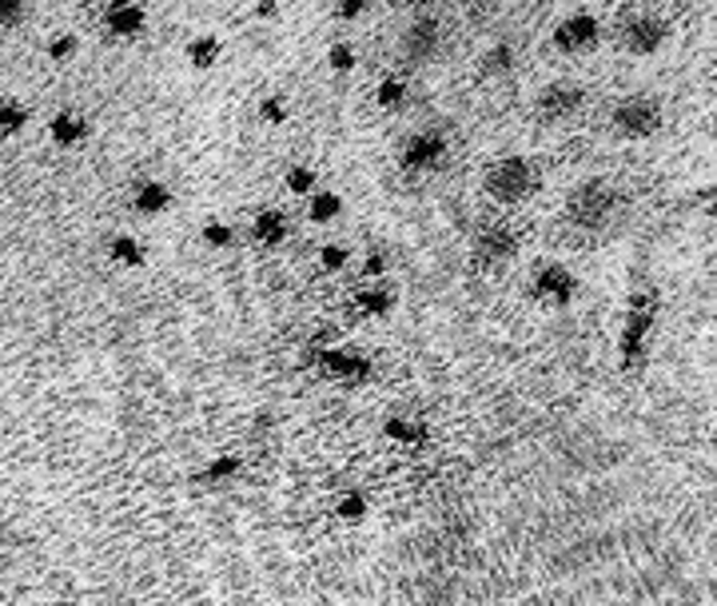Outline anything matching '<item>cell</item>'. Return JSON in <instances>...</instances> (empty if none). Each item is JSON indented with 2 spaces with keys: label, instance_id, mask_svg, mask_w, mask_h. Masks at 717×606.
I'll return each instance as SVG.
<instances>
[{
  "label": "cell",
  "instance_id": "cell-1",
  "mask_svg": "<svg viewBox=\"0 0 717 606\" xmlns=\"http://www.w3.org/2000/svg\"><path fill=\"white\" fill-rule=\"evenodd\" d=\"M482 188L495 204H526L539 192V167L526 156H499L487 167Z\"/></svg>",
  "mask_w": 717,
  "mask_h": 606
},
{
  "label": "cell",
  "instance_id": "cell-2",
  "mask_svg": "<svg viewBox=\"0 0 717 606\" xmlns=\"http://www.w3.org/2000/svg\"><path fill=\"white\" fill-rule=\"evenodd\" d=\"M613 212H618V188H613L610 180H583L566 196V220L574 228H586V231L606 228L613 220Z\"/></svg>",
  "mask_w": 717,
  "mask_h": 606
},
{
  "label": "cell",
  "instance_id": "cell-3",
  "mask_svg": "<svg viewBox=\"0 0 717 606\" xmlns=\"http://www.w3.org/2000/svg\"><path fill=\"white\" fill-rule=\"evenodd\" d=\"M662 100L650 93H630L622 96L610 112V128L622 140H650L662 128Z\"/></svg>",
  "mask_w": 717,
  "mask_h": 606
},
{
  "label": "cell",
  "instance_id": "cell-4",
  "mask_svg": "<svg viewBox=\"0 0 717 606\" xmlns=\"http://www.w3.org/2000/svg\"><path fill=\"white\" fill-rule=\"evenodd\" d=\"M450 156V137L443 128H423L415 137H406L403 152H399V167H403L406 176H426V172H435L443 167Z\"/></svg>",
  "mask_w": 717,
  "mask_h": 606
},
{
  "label": "cell",
  "instance_id": "cell-5",
  "mask_svg": "<svg viewBox=\"0 0 717 606\" xmlns=\"http://www.w3.org/2000/svg\"><path fill=\"white\" fill-rule=\"evenodd\" d=\"M665 36H670V24H665L658 12L634 9L618 21V41H622L626 53H634V56H654L665 44Z\"/></svg>",
  "mask_w": 717,
  "mask_h": 606
},
{
  "label": "cell",
  "instance_id": "cell-6",
  "mask_svg": "<svg viewBox=\"0 0 717 606\" xmlns=\"http://www.w3.org/2000/svg\"><path fill=\"white\" fill-rule=\"evenodd\" d=\"M583 105H586V88L574 80H554L534 96V112H539V120H546V125L571 120V116L583 112Z\"/></svg>",
  "mask_w": 717,
  "mask_h": 606
},
{
  "label": "cell",
  "instance_id": "cell-7",
  "mask_svg": "<svg viewBox=\"0 0 717 606\" xmlns=\"http://www.w3.org/2000/svg\"><path fill=\"white\" fill-rule=\"evenodd\" d=\"M438 41H443V29H438L435 17H419L403 29L399 36V61L403 68H423L431 64V56L438 53Z\"/></svg>",
  "mask_w": 717,
  "mask_h": 606
},
{
  "label": "cell",
  "instance_id": "cell-8",
  "mask_svg": "<svg viewBox=\"0 0 717 606\" xmlns=\"http://www.w3.org/2000/svg\"><path fill=\"white\" fill-rule=\"evenodd\" d=\"M598 41H602V24H598V17H590V12H574V17H566V21L554 29V48L566 56L594 53Z\"/></svg>",
  "mask_w": 717,
  "mask_h": 606
},
{
  "label": "cell",
  "instance_id": "cell-9",
  "mask_svg": "<svg viewBox=\"0 0 717 606\" xmlns=\"http://www.w3.org/2000/svg\"><path fill=\"white\" fill-rule=\"evenodd\" d=\"M519 251V231L507 220H482L475 231V256L482 263H502Z\"/></svg>",
  "mask_w": 717,
  "mask_h": 606
},
{
  "label": "cell",
  "instance_id": "cell-10",
  "mask_svg": "<svg viewBox=\"0 0 717 606\" xmlns=\"http://www.w3.org/2000/svg\"><path fill=\"white\" fill-rule=\"evenodd\" d=\"M574 288H578V280H574L562 263H551V268H542V272L534 275V295L546 303H571Z\"/></svg>",
  "mask_w": 717,
  "mask_h": 606
},
{
  "label": "cell",
  "instance_id": "cell-11",
  "mask_svg": "<svg viewBox=\"0 0 717 606\" xmlns=\"http://www.w3.org/2000/svg\"><path fill=\"white\" fill-rule=\"evenodd\" d=\"M48 137L61 148H73L88 137V120H84L80 112H56L53 120H48Z\"/></svg>",
  "mask_w": 717,
  "mask_h": 606
},
{
  "label": "cell",
  "instance_id": "cell-12",
  "mask_svg": "<svg viewBox=\"0 0 717 606\" xmlns=\"http://www.w3.org/2000/svg\"><path fill=\"white\" fill-rule=\"evenodd\" d=\"M144 9H135V4H112V9L105 12V24L108 32H116V36H140L144 32Z\"/></svg>",
  "mask_w": 717,
  "mask_h": 606
},
{
  "label": "cell",
  "instance_id": "cell-13",
  "mask_svg": "<svg viewBox=\"0 0 717 606\" xmlns=\"http://www.w3.org/2000/svg\"><path fill=\"white\" fill-rule=\"evenodd\" d=\"M132 204H135V212H144V216H160V212L172 204V192H167V184H160V180H144V184H135Z\"/></svg>",
  "mask_w": 717,
  "mask_h": 606
},
{
  "label": "cell",
  "instance_id": "cell-14",
  "mask_svg": "<svg viewBox=\"0 0 717 606\" xmlns=\"http://www.w3.org/2000/svg\"><path fill=\"white\" fill-rule=\"evenodd\" d=\"M251 231H256V240L268 244V248H275V244H283V236H287V216L275 208L260 212L256 216V224H251Z\"/></svg>",
  "mask_w": 717,
  "mask_h": 606
},
{
  "label": "cell",
  "instance_id": "cell-15",
  "mask_svg": "<svg viewBox=\"0 0 717 606\" xmlns=\"http://www.w3.org/2000/svg\"><path fill=\"white\" fill-rule=\"evenodd\" d=\"M29 125V108L17 96H0V137H17Z\"/></svg>",
  "mask_w": 717,
  "mask_h": 606
},
{
  "label": "cell",
  "instance_id": "cell-16",
  "mask_svg": "<svg viewBox=\"0 0 717 606\" xmlns=\"http://www.w3.org/2000/svg\"><path fill=\"white\" fill-rule=\"evenodd\" d=\"M219 56V41L216 36H199V41L187 44V61L196 64V68H211Z\"/></svg>",
  "mask_w": 717,
  "mask_h": 606
},
{
  "label": "cell",
  "instance_id": "cell-17",
  "mask_svg": "<svg viewBox=\"0 0 717 606\" xmlns=\"http://www.w3.org/2000/svg\"><path fill=\"white\" fill-rule=\"evenodd\" d=\"M112 256L120 263H128V268H135V263H144V244L135 240V236H116V240H112Z\"/></svg>",
  "mask_w": 717,
  "mask_h": 606
},
{
  "label": "cell",
  "instance_id": "cell-18",
  "mask_svg": "<svg viewBox=\"0 0 717 606\" xmlns=\"http://www.w3.org/2000/svg\"><path fill=\"white\" fill-rule=\"evenodd\" d=\"M510 61H514V48L510 44H499V48H490V53H482V73L487 76H499V73H507L510 68Z\"/></svg>",
  "mask_w": 717,
  "mask_h": 606
},
{
  "label": "cell",
  "instance_id": "cell-19",
  "mask_svg": "<svg viewBox=\"0 0 717 606\" xmlns=\"http://www.w3.org/2000/svg\"><path fill=\"white\" fill-rule=\"evenodd\" d=\"M403 100H406L403 80H383V84H379V105H383V108H403Z\"/></svg>",
  "mask_w": 717,
  "mask_h": 606
},
{
  "label": "cell",
  "instance_id": "cell-20",
  "mask_svg": "<svg viewBox=\"0 0 717 606\" xmlns=\"http://www.w3.org/2000/svg\"><path fill=\"white\" fill-rule=\"evenodd\" d=\"M335 212H339V199L332 196V192H315V199H312V220H332Z\"/></svg>",
  "mask_w": 717,
  "mask_h": 606
},
{
  "label": "cell",
  "instance_id": "cell-21",
  "mask_svg": "<svg viewBox=\"0 0 717 606\" xmlns=\"http://www.w3.org/2000/svg\"><path fill=\"white\" fill-rule=\"evenodd\" d=\"M76 53V36L73 32H64V36H56L53 44H48V56H53V61H64V56H73Z\"/></svg>",
  "mask_w": 717,
  "mask_h": 606
},
{
  "label": "cell",
  "instance_id": "cell-22",
  "mask_svg": "<svg viewBox=\"0 0 717 606\" xmlns=\"http://www.w3.org/2000/svg\"><path fill=\"white\" fill-rule=\"evenodd\" d=\"M351 61H355L351 48H347V44H335V48H332V68H335V73H347V68H351Z\"/></svg>",
  "mask_w": 717,
  "mask_h": 606
},
{
  "label": "cell",
  "instance_id": "cell-23",
  "mask_svg": "<svg viewBox=\"0 0 717 606\" xmlns=\"http://www.w3.org/2000/svg\"><path fill=\"white\" fill-rule=\"evenodd\" d=\"M24 21V4H4V0H0V24H21Z\"/></svg>",
  "mask_w": 717,
  "mask_h": 606
},
{
  "label": "cell",
  "instance_id": "cell-24",
  "mask_svg": "<svg viewBox=\"0 0 717 606\" xmlns=\"http://www.w3.org/2000/svg\"><path fill=\"white\" fill-rule=\"evenodd\" d=\"M287 184H292L295 192H307L312 188V172H307V167H292V172H287Z\"/></svg>",
  "mask_w": 717,
  "mask_h": 606
},
{
  "label": "cell",
  "instance_id": "cell-25",
  "mask_svg": "<svg viewBox=\"0 0 717 606\" xmlns=\"http://www.w3.org/2000/svg\"><path fill=\"white\" fill-rule=\"evenodd\" d=\"M697 204H702V212H706L709 220H717V184L702 192V196H697Z\"/></svg>",
  "mask_w": 717,
  "mask_h": 606
},
{
  "label": "cell",
  "instance_id": "cell-26",
  "mask_svg": "<svg viewBox=\"0 0 717 606\" xmlns=\"http://www.w3.org/2000/svg\"><path fill=\"white\" fill-rule=\"evenodd\" d=\"M204 236H208V244H231V231L216 228V224H211V228H204Z\"/></svg>",
  "mask_w": 717,
  "mask_h": 606
},
{
  "label": "cell",
  "instance_id": "cell-27",
  "mask_svg": "<svg viewBox=\"0 0 717 606\" xmlns=\"http://www.w3.org/2000/svg\"><path fill=\"white\" fill-rule=\"evenodd\" d=\"M344 256H347L344 248H323V263H327V268H339V263H344Z\"/></svg>",
  "mask_w": 717,
  "mask_h": 606
},
{
  "label": "cell",
  "instance_id": "cell-28",
  "mask_svg": "<svg viewBox=\"0 0 717 606\" xmlns=\"http://www.w3.org/2000/svg\"><path fill=\"white\" fill-rule=\"evenodd\" d=\"M709 137H714V148H717V125H714V128H709Z\"/></svg>",
  "mask_w": 717,
  "mask_h": 606
}]
</instances>
